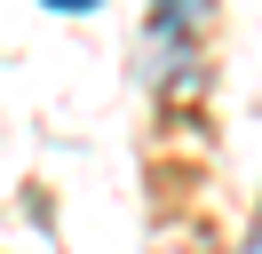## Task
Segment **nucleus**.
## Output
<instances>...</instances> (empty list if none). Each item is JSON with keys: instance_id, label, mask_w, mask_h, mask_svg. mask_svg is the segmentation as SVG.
I'll return each instance as SVG.
<instances>
[{"instance_id": "obj_1", "label": "nucleus", "mask_w": 262, "mask_h": 254, "mask_svg": "<svg viewBox=\"0 0 262 254\" xmlns=\"http://www.w3.org/2000/svg\"><path fill=\"white\" fill-rule=\"evenodd\" d=\"M207 8H214V0H151V32H183V40H199Z\"/></svg>"}, {"instance_id": "obj_2", "label": "nucleus", "mask_w": 262, "mask_h": 254, "mask_svg": "<svg viewBox=\"0 0 262 254\" xmlns=\"http://www.w3.org/2000/svg\"><path fill=\"white\" fill-rule=\"evenodd\" d=\"M48 8H56V16H96L103 0H48Z\"/></svg>"}, {"instance_id": "obj_3", "label": "nucleus", "mask_w": 262, "mask_h": 254, "mask_svg": "<svg viewBox=\"0 0 262 254\" xmlns=\"http://www.w3.org/2000/svg\"><path fill=\"white\" fill-rule=\"evenodd\" d=\"M238 254H262V215H254V230H246V246Z\"/></svg>"}]
</instances>
